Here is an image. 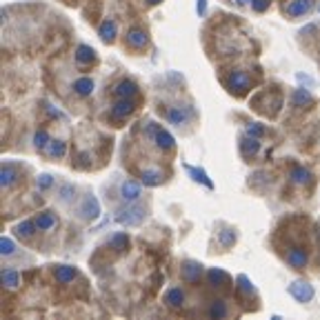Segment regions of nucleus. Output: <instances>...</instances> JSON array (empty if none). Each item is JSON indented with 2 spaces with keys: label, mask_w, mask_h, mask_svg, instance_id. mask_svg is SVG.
Masks as SVG:
<instances>
[{
  "label": "nucleus",
  "mask_w": 320,
  "mask_h": 320,
  "mask_svg": "<svg viewBox=\"0 0 320 320\" xmlns=\"http://www.w3.org/2000/svg\"><path fill=\"white\" fill-rule=\"evenodd\" d=\"M147 216V211H145V207H140V205H127V207H122L116 211V223H120V225H127V227H134V225H140L145 220Z\"/></svg>",
  "instance_id": "f257e3e1"
},
{
  "label": "nucleus",
  "mask_w": 320,
  "mask_h": 320,
  "mask_svg": "<svg viewBox=\"0 0 320 320\" xmlns=\"http://www.w3.org/2000/svg\"><path fill=\"white\" fill-rule=\"evenodd\" d=\"M225 87L231 91L233 96H243V94H247L249 87H251V80L249 76L245 71H240V69H233L229 76L225 78Z\"/></svg>",
  "instance_id": "f03ea898"
},
{
  "label": "nucleus",
  "mask_w": 320,
  "mask_h": 320,
  "mask_svg": "<svg viewBox=\"0 0 320 320\" xmlns=\"http://www.w3.org/2000/svg\"><path fill=\"white\" fill-rule=\"evenodd\" d=\"M289 296L291 298H296L298 303H311L313 296H316V291H313V287L309 285V282H305V280H296V282H291L289 285Z\"/></svg>",
  "instance_id": "7ed1b4c3"
},
{
  "label": "nucleus",
  "mask_w": 320,
  "mask_h": 320,
  "mask_svg": "<svg viewBox=\"0 0 320 320\" xmlns=\"http://www.w3.org/2000/svg\"><path fill=\"white\" fill-rule=\"evenodd\" d=\"M134 109H136L134 98H118V102L112 107L109 116H112V120H122V118H127V116H131Z\"/></svg>",
  "instance_id": "20e7f679"
},
{
  "label": "nucleus",
  "mask_w": 320,
  "mask_h": 320,
  "mask_svg": "<svg viewBox=\"0 0 320 320\" xmlns=\"http://www.w3.org/2000/svg\"><path fill=\"white\" fill-rule=\"evenodd\" d=\"M192 118H194V109L192 107H171L167 112V120L171 122V125H176V127L187 125Z\"/></svg>",
  "instance_id": "39448f33"
},
{
  "label": "nucleus",
  "mask_w": 320,
  "mask_h": 320,
  "mask_svg": "<svg viewBox=\"0 0 320 320\" xmlns=\"http://www.w3.org/2000/svg\"><path fill=\"white\" fill-rule=\"evenodd\" d=\"M238 149H240V156L249 160V158H256V153L260 151V143H258V138L245 134V136L240 138V143H238Z\"/></svg>",
  "instance_id": "423d86ee"
},
{
  "label": "nucleus",
  "mask_w": 320,
  "mask_h": 320,
  "mask_svg": "<svg viewBox=\"0 0 320 320\" xmlns=\"http://www.w3.org/2000/svg\"><path fill=\"white\" fill-rule=\"evenodd\" d=\"M78 214H80V218H85V220H96L98 214H100V205H98V200L94 196H87V198L83 200V205L78 207Z\"/></svg>",
  "instance_id": "0eeeda50"
},
{
  "label": "nucleus",
  "mask_w": 320,
  "mask_h": 320,
  "mask_svg": "<svg viewBox=\"0 0 320 320\" xmlns=\"http://www.w3.org/2000/svg\"><path fill=\"white\" fill-rule=\"evenodd\" d=\"M18 178H20V171H18L16 165L14 163H5L3 171H0V184H3V189H9Z\"/></svg>",
  "instance_id": "6e6552de"
},
{
  "label": "nucleus",
  "mask_w": 320,
  "mask_h": 320,
  "mask_svg": "<svg viewBox=\"0 0 320 320\" xmlns=\"http://www.w3.org/2000/svg\"><path fill=\"white\" fill-rule=\"evenodd\" d=\"M287 264L291 269H305L307 267V251L303 247H291L287 251Z\"/></svg>",
  "instance_id": "1a4fd4ad"
},
{
  "label": "nucleus",
  "mask_w": 320,
  "mask_h": 320,
  "mask_svg": "<svg viewBox=\"0 0 320 320\" xmlns=\"http://www.w3.org/2000/svg\"><path fill=\"white\" fill-rule=\"evenodd\" d=\"M140 194H143V189H140V184L136 180H125L120 184V198L125 202H134L140 198Z\"/></svg>",
  "instance_id": "9d476101"
},
{
  "label": "nucleus",
  "mask_w": 320,
  "mask_h": 320,
  "mask_svg": "<svg viewBox=\"0 0 320 320\" xmlns=\"http://www.w3.org/2000/svg\"><path fill=\"white\" fill-rule=\"evenodd\" d=\"M311 7H313V0H291V3L285 7V11H287V16L298 18V16L309 14Z\"/></svg>",
  "instance_id": "9b49d317"
},
{
  "label": "nucleus",
  "mask_w": 320,
  "mask_h": 320,
  "mask_svg": "<svg viewBox=\"0 0 320 320\" xmlns=\"http://www.w3.org/2000/svg\"><path fill=\"white\" fill-rule=\"evenodd\" d=\"M112 94L116 96V98H134L138 94V85L134 83V80H120L118 85H116V87L112 89Z\"/></svg>",
  "instance_id": "f8f14e48"
},
{
  "label": "nucleus",
  "mask_w": 320,
  "mask_h": 320,
  "mask_svg": "<svg viewBox=\"0 0 320 320\" xmlns=\"http://www.w3.org/2000/svg\"><path fill=\"white\" fill-rule=\"evenodd\" d=\"M163 303L171 307V309H178V307H182L184 305V291L180 287H171L167 289V294H165V298H163Z\"/></svg>",
  "instance_id": "ddd939ff"
},
{
  "label": "nucleus",
  "mask_w": 320,
  "mask_h": 320,
  "mask_svg": "<svg viewBox=\"0 0 320 320\" xmlns=\"http://www.w3.org/2000/svg\"><path fill=\"white\" fill-rule=\"evenodd\" d=\"M125 40H127V45L131 49H136V51L147 47V34L143 32V29H131V32H127Z\"/></svg>",
  "instance_id": "4468645a"
},
{
  "label": "nucleus",
  "mask_w": 320,
  "mask_h": 320,
  "mask_svg": "<svg viewBox=\"0 0 320 320\" xmlns=\"http://www.w3.org/2000/svg\"><path fill=\"white\" fill-rule=\"evenodd\" d=\"M153 143H156V147H160V149H165V151H171L176 147L174 136H171L169 131H165V129H160V127H158L156 136H153Z\"/></svg>",
  "instance_id": "2eb2a0df"
},
{
  "label": "nucleus",
  "mask_w": 320,
  "mask_h": 320,
  "mask_svg": "<svg viewBox=\"0 0 320 320\" xmlns=\"http://www.w3.org/2000/svg\"><path fill=\"white\" fill-rule=\"evenodd\" d=\"M56 225H58V218H56V214H51V211H42L36 216V227H38L40 231H49Z\"/></svg>",
  "instance_id": "dca6fc26"
},
{
  "label": "nucleus",
  "mask_w": 320,
  "mask_h": 320,
  "mask_svg": "<svg viewBox=\"0 0 320 320\" xmlns=\"http://www.w3.org/2000/svg\"><path fill=\"white\" fill-rule=\"evenodd\" d=\"M73 91H76L78 96H83V98L91 96V94H94V80L87 78V76H83V78L73 80Z\"/></svg>",
  "instance_id": "f3484780"
},
{
  "label": "nucleus",
  "mask_w": 320,
  "mask_h": 320,
  "mask_svg": "<svg viewBox=\"0 0 320 320\" xmlns=\"http://www.w3.org/2000/svg\"><path fill=\"white\" fill-rule=\"evenodd\" d=\"M65 151H67V145L63 143V140H51L42 153H45L47 158H51V160H60L65 156Z\"/></svg>",
  "instance_id": "a211bd4d"
},
{
  "label": "nucleus",
  "mask_w": 320,
  "mask_h": 320,
  "mask_svg": "<svg viewBox=\"0 0 320 320\" xmlns=\"http://www.w3.org/2000/svg\"><path fill=\"white\" fill-rule=\"evenodd\" d=\"M96 60V51L91 47H87V45H80L78 47V51H76V63L80 65V67H87V65H91Z\"/></svg>",
  "instance_id": "6ab92c4d"
},
{
  "label": "nucleus",
  "mask_w": 320,
  "mask_h": 320,
  "mask_svg": "<svg viewBox=\"0 0 320 320\" xmlns=\"http://www.w3.org/2000/svg\"><path fill=\"white\" fill-rule=\"evenodd\" d=\"M140 180L145 182V187H156V184L163 182V171L160 169H143V174H140Z\"/></svg>",
  "instance_id": "aec40b11"
},
{
  "label": "nucleus",
  "mask_w": 320,
  "mask_h": 320,
  "mask_svg": "<svg viewBox=\"0 0 320 320\" xmlns=\"http://www.w3.org/2000/svg\"><path fill=\"white\" fill-rule=\"evenodd\" d=\"M202 274V264L200 262H184L182 267V278L187 282H196Z\"/></svg>",
  "instance_id": "412c9836"
},
{
  "label": "nucleus",
  "mask_w": 320,
  "mask_h": 320,
  "mask_svg": "<svg viewBox=\"0 0 320 320\" xmlns=\"http://www.w3.org/2000/svg\"><path fill=\"white\" fill-rule=\"evenodd\" d=\"M116 32H118V27H116V20H104L102 24H100V29H98V36L104 40V42H112L114 38H116Z\"/></svg>",
  "instance_id": "4be33fe9"
},
{
  "label": "nucleus",
  "mask_w": 320,
  "mask_h": 320,
  "mask_svg": "<svg viewBox=\"0 0 320 320\" xmlns=\"http://www.w3.org/2000/svg\"><path fill=\"white\" fill-rule=\"evenodd\" d=\"M184 169H187V174L194 178L196 182H200V184H205L207 189H214V182L209 180V176L205 174L202 169H196V167H192V165H184Z\"/></svg>",
  "instance_id": "5701e85b"
},
{
  "label": "nucleus",
  "mask_w": 320,
  "mask_h": 320,
  "mask_svg": "<svg viewBox=\"0 0 320 320\" xmlns=\"http://www.w3.org/2000/svg\"><path fill=\"white\" fill-rule=\"evenodd\" d=\"M54 276L60 280V282H69L76 278V269L69 267V264H56V269H54Z\"/></svg>",
  "instance_id": "b1692460"
},
{
  "label": "nucleus",
  "mask_w": 320,
  "mask_h": 320,
  "mask_svg": "<svg viewBox=\"0 0 320 320\" xmlns=\"http://www.w3.org/2000/svg\"><path fill=\"white\" fill-rule=\"evenodd\" d=\"M36 229H38V227H36V220H22V223L16 225V236H20V238H32Z\"/></svg>",
  "instance_id": "393cba45"
},
{
  "label": "nucleus",
  "mask_w": 320,
  "mask_h": 320,
  "mask_svg": "<svg viewBox=\"0 0 320 320\" xmlns=\"http://www.w3.org/2000/svg\"><path fill=\"white\" fill-rule=\"evenodd\" d=\"M109 247H112L114 251H125L127 247H129V238H127V233H114L112 238H109Z\"/></svg>",
  "instance_id": "a878e982"
},
{
  "label": "nucleus",
  "mask_w": 320,
  "mask_h": 320,
  "mask_svg": "<svg viewBox=\"0 0 320 320\" xmlns=\"http://www.w3.org/2000/svg\"><path fill=\"white\" fill-rule=\"evenodd\" d=\"M291 180L296 184H307V182L313 180V174L311 171H307L305 167H294L291 169Z\"/></svg>",
  "instance_id": "bb28decb"
},
{
  "label": "nucleus",
  "mask_w": 320,
  "mask_h": 320,
  "mask_svg": "<svg viewBox=\"0 0 320 320\" xmlns=\"http://www.w3.org/2000/svg\"><path fill=\"white\" fill-rule=\"evenodd\" d=\"M313 102H316V98H313L307 89L294 91V104H296V107H305V104H313Z\"/></svg>",
  "instance_id": "cd10ccee"
},
{
  "label": "nucleus",
  "mask_w": 320,
  "mask_h": 320,
  "mask_svg": "<svg viewBox=\"0 0 320 320\" xmlns=\"http://www.w3.org/2000/svg\"><path fill=\"white\" fill-rule=\"evenodd\" d=\"M207 276L214 287H225L227 282H229V276H227V272H223V269H211Z\"/></svg>",
  "instance_id": "c85d7f7f"
},
{
  "label": "nucleus",
  "mask_w": 320,
  "mask_h": 320,
  "mask_svg": "<svg viewBox=\"0 0 320 320\" xmlns=\"http://www.w3.org/2000/svg\"><path fill=\"white\" fill-rule=\"evenodd\" d=\"M3 285L7 289L18 287V285H20V274L14 272V269H5V272H3Z\"/></svg>",
  "instance_id": "c756f323"
},
{
  "label": "nucleus",
  "mask_w": 320,
  "mask_h": 320,
  "mask_svg": "<svg viewBox=\"0 0 320 320\" xmlns=\"http://www.w3.org/2000/svg\"><path fill=\"white\" fill-rule=\"evenodd\" d=\"M49 143H51V138H49V134L45 131V129L36 131V136H34V147H36V149H38V151H45Z\"/></svg>",
  "instance_id": "7c9ffc66"
},
{
  "label": "nucleus",
  "mask_w": 320,
  "mask_h": 320,
  "mask_svg": "<svg viewBox=\"0 0 320 320\" xmlns=\"http://www.w3.org/2000/svg\"><path fill=\"white\" fill-rule=\"evenodd\" d=\"M207 313H209V316H211V318H225L229 311H227V307H225V303H223V300H214Z\"/></svg>",
  "instance_id": "2f4dec72"
},
{
  "label": "nucleus",
  "mask_w": 320,
  "mask_h": 320,
  "mask_svg": "<svg viewBox=\"0 0 320 320\" xmlns=\"http://www.w3.org/2000/svg\"><path fill=\"white\" fill-rule=\"evenodd\" d=\"M220 243H223V247H225V249H229L231 245L236 243V231H233V229L223 231V233H220Z\"/></svg>",
  "instance_id": "473e14b6"
},
{
  "label": "nucleus",
  "mask_w": 320,
  "mask_h": 320,
  "mask_svg": "<svg viewBox=\"0 0 320 320\" xmlns=\"http://www.w3.org/2000/svg\"><path fill=\"white\" fill-rule=\"evenodd\" d=\"M245 134H249V136H254V138H260L262 134H264V127H262V125H258V122H254V125H247Z\"/></svg>",
  "instance_id": "72a5a7b5"
},
{
  "label": "nucleus",
  "mask_w": 320,
  "mask_h": 320,
  "mask_svg": "<svg viewBox=\"0 0 320 320\" xmlns=\"http://www.w3.org/2000/svg\"><path fill=\"white\" fill-rule=\"evenodd\" d=\"M251 9H254L256 14H264V11L269 9V0H251Z\"/></svg>",
  "instance_id": "f704fd0d"
},
{
  "label": "nucleus",
  "mask_w": 320,
  "mask_h": 320,
  "mask_svg": "<svg viewBox=\"0 0 320 320\" xmlns=\"http://www.w3.org/2000/svg\"><path fill=\"white\" fill-rule=\"evenodd\" d=\"M0 247H3V256H11L16 251L14 243H11V238H3V243H0Z\"/></svg>",
  "instance_id": "c9c22d12"
},
{
  "label": "nucleus",
  "mask_w": 320,
  "mask_h": 320,
  "mask_svg": "<svg viewBox=\"0 0 320 320\" xmlns=\"http://www.w3.org/2000/svg\"><path fill=\"white\" fill-rule=\"evenodd\" d=\"M71 196H73V187H71V184H65V187L60 189V200H63V202H69Z\"/></svg>",
  "instance_id": "e433bc0d"
},
{
  "label": "nucleus",
  "mask_w": 320,
  "mask_h": 320,
  "mask_svg": "<svg viewBox=\"0 0 320 320\" xmlns=\"http://www.w3.org/2000/svg\"><path fill=\"white\" fill-rule=\"evenodd\" d=\"M51 182H54V178L49 176V174L38 176V187H40V189H49V187H51Z\"/></svg>",
  "instance_id": "4c0bfd02"
},
{
  "label": "nucleus",
  "mask_w": 320,
  "mask_h": 320,
  "mask_svg": "<svg viewBox=\"0 0 320 320\" xmlns=\"http://www.w3.org/2000/svg\"><path fill=\"white\" fill-rule=\"evenodd\" d=\"M205 5L207 0H198V14H205Z\"/></svg>",
  "instance_id": "58836bf2"
},
{
  "label": "nucleus",
  "mask_w": 320,
  "mask_h": 320,
  "mask_svg": "<svg viewBox=\"0 0 320 320\" xmlns=\"http://www.w3.org/2000/svg\"><path fill=\"white\" fill-rule=\"evenodd\" d=\"M238 5H247V3H251V0H236Z\"/></svg>",
  "instance_id": "ea45409f"
},
{
  "label": "nucleus",
  "mask_w": 320,
  "mask_h": 320,
  "mask_svg": "<svg viewBox=\"0 0 320 320\" xmlns=\"http://www.w3.org/2000/svg\"><path fill=\"white\" fill-rule=\"evenodd\" d=\"M147 3H149V5H158L160 0H147Z\"/></svg>",
  "instance_id": "a19ab883"
}]
</instances>
